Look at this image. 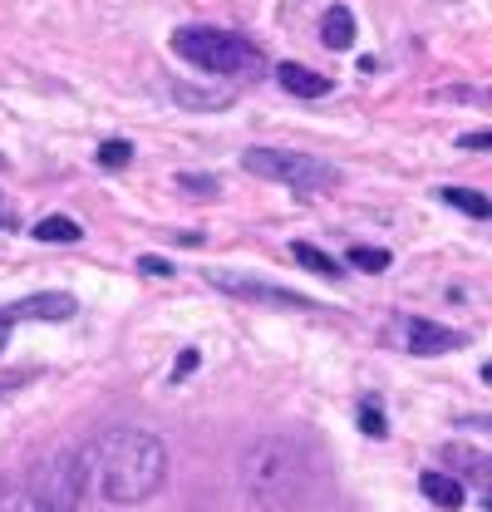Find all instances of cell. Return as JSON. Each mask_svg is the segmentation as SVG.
I'll return each instance as SVG.
<instances>
[{"label":"cell","mask_w":492,"mask_h":512,"mask_svg":"<svg viewBox=\"0 0 492 512\" xmlns=\"http://www.w3.org/2000/svg\"><path fill=\"white\" fill-rule=\"evenodd\" d=\"M94 458H99V493L119 508L148 503L168 478L163 439H153L148 429H114Z\"/></svg>","instance_id":"cell-1"},{"label":"cell","mask_w":492,"mask_h":512,"mask_svg":"<svg viewBox=\"0 0 492 512\" xmlns=\"http://www.w3.org/2000/svg\"><path fill=\"white\" fill-rule=\"evenodd\" d=\"M246 488L261 512H306L315 498V468L291 439H261L246 453Z\"/></svg>","instance_id":"cell-2"},{"label":"cell","mask_w":492,"mask_h":512,"mask_svg":"<svg viewBox=\"0 0 492 512\" xmlns=\"http://www.w3.org/2000/svg\"><path fill=\"white\" fill-rule=\"evenodd\" d=\"M173 50H178L187 64L207 69V74H232V79L261 74L256 45H246L242 35L217 30V25H183V30L173 35Z\"/></svg>","instance_id":"cell-3"},{"label":"cell","mask_w":492,"mask_h":512,"mask_svg":"<svg viewBox=\"0 0 492 512\" xmlns=\"http://www.w3.org/2000/svg\"><path fill=\"white\" fill-rule=\"evenodd\" d=\"M242 168L251 178H271V183H286V188H335L340 173L320 158H306V153H286V148H246L242 153Z\"/></svg>","instance_id":"cell-4"},{"label":"cell","mask_w":492,"mask_h":512,"mask_svg":"<svg viewBox=\"0 0 492 512\" xmlns=\"http://www.w3.org/2000/svg\"><path fill=\"white\" fill-rule=\"evenodd\" d=\"M84 478H89V463L79 448H60L45 458L40 478H35V508L40 512H79L84 503Z\"/></svg>","instance_id":"cell-5"},{"label":"cell","mask_w":492,"mask_h":512,"mask_svg":"<svg viewBox=\"0 0 492 512\" xmlns=\"http://www.w3.org/2000/svg\"><path fill=\"white\" fill-rule=\"evenodd\" d=\"M399 340H404L409 355H443V350H458V345H463L458 330H443V325H433V320H414V316L399 320Z\"/></svg>","instance_id":"cell-6"},{"label":"cell","mask_w":492,"mask_h":512,"mask_svg":"<svg viewBox=\"0 0 492 512\" xmlns=\"http://www.w3.org/2000/svg\"><path fill=\"white\" fill-rule=\"evenodd\" d=\"M74 311H79V301H74L69 291H40V296L15 301L5 316H10V320H20V316H30V320H69Z\"/></svg>","instance_id":"cell-7"},{"label":"cell","mask_w":492,"mask_h":512,"mask_svg":"<svg viewBox=\"0 0 492 512\" xmlns=\"http://www.w3.org/2000/svg\"><path fill=\"white\" fill-rule=\"evenodd\" d=\"M222 291H232V296H246V301H266V306H291V311H310L306 296H291V291H281V286H261V281H232V276H212Z\"/></svg>","instance_id":"cell-8"},{"label":"cell","mask_w":492,"mask_h":512,"mask_svg":"<svg viewBox=\"0 0 492 512\" xmlns=\"http://www.w3.org/2000/svg\"><path fill=\"white\" fill-rule=\"evenodd\" d=\"M276 84L291 89L296 99H320V94H330V79L315 74V69H306V64H296V60L276 64Z\"/></svg>","instance_id":"cell-9"},{"label":"cell","mask_w":492,"mask_h":512,"mask_svg":"<svg viewBox=\"0 0 492 512\" xmlns=\"http://www.w3.org/2000/svg\"><path fill=\"white\" fill-rule=\"evenodd\" d=\"M320 40L330 50H350L355 45V10L350 5H330L325 20H320Z\"/></svg>","instance_id":"cell-10"},{"label":"cell","mask_w":492,"mask_h":512,"mask_svg":"<svg viewBox=\"0 0 492 512\" xmlns=\"http://www.w3.org/2000/svg\"><path fill=\"white\" fill-rule=\"evenodd\" d=\"M419 488H424V498H429V503H438V508H448V512H458L463 508V483H458V478H448V473H424V478H419Z\"/></svg>","instance_id":"cell-11"},{"label":"cell","mask_w":492,"mask_h":512,"mask_svg":"<svg viewBox=\"0 0 492 512\" xmlns=\"http://www.w3.org/2000/svg\"><path fill=\"white\" fill-rule=\"evenodd\" d=\"M35 242L69 247V242H79V222H74V217H40V222H35Z\"/></svg>","instance_id":"cell-12"},{"label":"cell","mask_w":492,"mask_h":512,"mask_svg":"<svg viewBox=\"0 0 492 512\" xmlns=\"http://www.w3.org/2000/svg\"><path fill=\"white\" fill-rule=\"evenodd\" d=\"M443 202L448 207H458V212H468V217H478V222H488V197L483 192H473V188H443Z\"/></svg>","instance_id":"cell-13"},{"label":"cell","mask_w":492,"mask_h":512,"mask_svg":"<svg viewBox=\"0 0 492 512\" xmlns=\"http://www.w3.org/2000/svg\"><path fill=\"white\" fill-rule=\"evenodd\" d=\"M291 256H296L306 271H320V276H340V266L320 252V247H310V242H291Z\"/></svg>","instance_id":"cell-14"},{"label":"cell","mask_w":492,"mask_h":512,"mask_svg":"<svg viewBox=\"0 0 492 512\" xmlns=\"http://www.w3.org/2000/svg\"><path fill=\"white\" fill-rule=\"evenodd\" d=\"M128 163H133V143L109 138V143L99 148V168H109V173H114V168H128Z\"/></svg>","instance_id":"cell-15"},{"label":"cell","mask_w":492,"mask_h":512,"mask_svg":"<svg viewBox=\"0 0 492 512\" xmlns=\"http://www.w3.org/2000/svg\"><path fill=\"white\" fill-rule=\"evenodd\" d=\"M350 261H355L360 271H384V266H389V252H384V247H355Z\"/></svg>","instance_id":"cell-16"},{"label":"cell","mask_w":492,"mask_h":512,"mask_svg":"<svg viewBox=\"0 0 492 512\" xmlns=\"http://www.w3.org/2000/svg\"><path fill=\"white\" fill-rule=\"evenodd\" d=\"M360 429H365L369 439H384V414L374 404H360Z\"/></svg>","instance_id":"cell-17"},{"label":"cell","mask_w":492,"mask_h":512,"mask_svg":"<svg viewBox=\"0 0 492 512\" xmlns=\"http://www.w3.org/2000/svg\"><path fill=\"white\" fill-rule=\"evenodd\" d=\"M197 365H202V355H197V350H183V355H178V370H173V380H187Z\"/></svg>","instance_id":"cell-18"},{"label":"cell","mask_w":492,"mask_h":512,"mask_svg":"<svg viewBox=\"0 0 492 512\" xmlns=\"http://www.w3.org/2000/svg\"><path fill=\"white\" fill-rule=\"evenodd\" d=\"M138 271H143V276H168L173 266H168L163 256H143V261H138Z\"/></svg>","instance_id":"cell-19"},{"label":"cell","mask_w":492,"mask_h":512,"mask_svg":"<svg viewBox=\"0 0 492 512\" xmlns=\"http://www.w3.org/2000/svg\"><path fill=\"white\" fill-rule=\"evenodd\" d=\"M178 183H183L187 192H217V178H192V173H183Z\"/></svg>","instance_id":"cell-20"},{"label":"cell","mask_w":492,"mask_h":512,"mask_svg":"<svg viewBox=\"0 0 492 512\" xmlns=\"http://www.w3.org/2000/svg\"><path fill=\"white\" fill-rule=\"evenodd\" d=\"M5 335H10V316L0 311V350H5Z\"/></svg>","instance_id":"cell-21"},{"label":"cell","mask_w":492,"mask_h":512,"mask_svg":"<svg viewBox=\"0 0 492 512\" xmlns=\"http://www.w3.org/2000/svg\"><path fill=\"white\" fill-rule=\"evenodd\" d=\"M0 222H5V207H0Z\"/></svg>","instance_id":"cell-22"},{"label":"cell","mask_w":492,"mask_h":512,"mask_svg":"<svg viewBox=\"0 0 492 512\" xmlns=\"http://www.w3.org/2000/svg\"><path fill=\"white\" fill-rule=\"evenodd\" d=\"M0 168H5V158H0Z\"/></svg>","instance_id":"cell-23"}]
</instances>
